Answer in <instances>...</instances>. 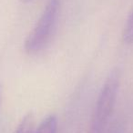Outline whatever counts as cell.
Returning <instances> with one entry per match:
<instances>
[{"label":"cell","mask_w":133,"mask_h":133,"mask_svg":"<svg viewBox=\"0 0 133 133\" xmlns=\"http://www.w3.org/2000/svg\"><path fill=\"white\" fill-rule=\"evenodd\" d=\"M59 9V0H48L35 28L26 39L25 49L28 53H37L46 46L56 28Z\"/></svg>","instance_id":"cell-2"},{"label":"cell","mask_w":133,"mask_h":133,"mask_svg":"<svg viewBox=\"0 0 133 133\" xmlns=\"http://www.w3.org/2000/svg\"><path fill=\"white\" fill-rule=\"evenodd\" d=\"M32 113H28L23 118L15 133H34V121Z\"/></svg>","instance_id":"cell-4"},{"label":"cell","mask_w":133,"mask_h":133,"mask_svg":"<svg viewBox=\"0 0 133 133\" xmlns=\"http://www.w3.org/2000/svg\"><path fill=\"white\" fill-rule=\"evenodd\" d=\"M119 80V70L118 69H113L99 92L88 133H103L114 109Z\"/></svg>","instance_id":"cell-1"},{"label":"cell","mask_w":133,"mask_h":133,"mask_svg":"<svg viewBox=\"0 0 133 133\" xmlns=\"http://www.w3.org/2000/svg\"><path fill=\"white\" fill-rule=\"evenodd\" d=\"M57 120L56 116L50 115L43 119L34 133H57Z\"/></svg>","instance_id":"cell-3"},{"label":"cell","mask_w":133,"mask_h":133,"mask_svg":"<svg viewBox=\"0 0 133 133\" xmlns=\"http://www.w3.org/2000/svg\"><path fill=\"white\" fill-rule=\"evenodd\" d=\"M123 40L128 44L133 43V8L126 21L123 30Z\"/></svg>","instance_id":"cell-5"},{"label":"cell","mask_w":133,"mask_h":133,"mask_svg":"<svg viewBox=\"0 0 133 133\" xmlns=\"http://www.w3.org/2000/svg\"><path fill=\"white\" fill-rule=\"evenodd\" d=\"M2 94H3V88L2 85H0V103H1V99H2Z\"/></svg>","instance_id":"cell-6"},{"label":"cell","mask_w":133,"mask_h":133,"mask_svg":"<svg viewBox=\"0 0 133 133\" xmlns=\"http://www.w3.org/2000/svg\"><path fill=\"white\" fill-rule=\"evenodd\" d=\"M24 1H30V0H24Z\"/></svg>","instance_id":"cell-7"}]
</instances>
